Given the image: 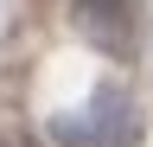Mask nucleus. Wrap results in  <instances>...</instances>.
Masks as SVG:
<instances>
[{
    "label": "nucleus",
    "instance_id": "2",
    "mask_svg": "<svg viewBox=\"0 0 153 147\" xmlns=\"http://www.w3.org/2000/svg\"><path fill=\"white\" fill-rule=\"evenodd\" d=\"M70 7L89 45H102L108 58H134V0H70Z\"/></svg>",
    "mask_w": 153,
    "mask_h": 147
},
{
    "label": "nucleus",
    "instance_id": "1",
    "mask_svg": "<svg viewBox=\"0 0 153 147\" xmlns=\"http://www.w3.org/2000/svg\"><path fill=\"white\" fill-rule=\"evenodd\" d=\"M134 134H140L134 96L115 90V83H102L83 109H70V115H51V141L57 147H134Z\"/></svg>",
    "mask_w": 153,
    "mask_h": 147
},
{
    "label": "nucleus",
    "instance_id": "3",
    "mask_svg": "<svg viewBox=\"0 0 153 147\" xmlns=\"http://www.w3.org/2000/svg\"><path fill=\"white\" fill-rule=\"evenodd\" d=\"M7 147H32V141H7Z\"/></svg>",
    "mask_w": 153,
    "mask_h": 147
}]
</instances>
